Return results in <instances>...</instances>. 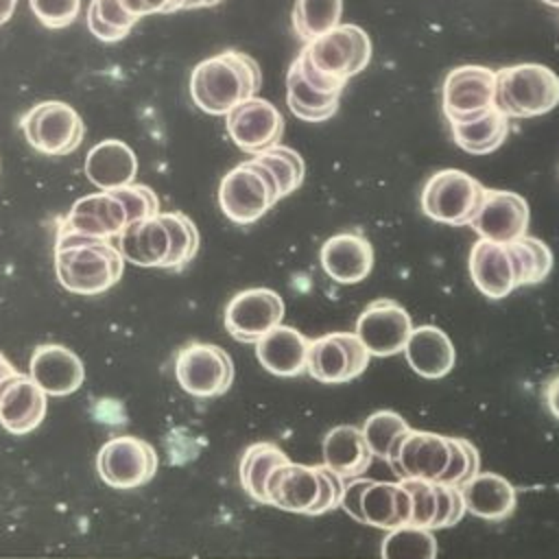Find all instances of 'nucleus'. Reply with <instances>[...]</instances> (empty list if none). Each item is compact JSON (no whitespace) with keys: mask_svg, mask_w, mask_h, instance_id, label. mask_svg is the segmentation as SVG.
I'll return each mask as SVG.
<instances>
[{"mask_svg":"<svg viewBox=\"0 0 559 559\" xmlns=\"http://www.w3.org/2000/svg\"><path fill=\"white\" fill-rule=\"evenodd\" d=\"M550 271L552 251L535 236H522L507 245L478 238L469 249L472 284L489 299H502L520 286L539 284Z\"/></svg>","mask_w":559,"mask_h":559,"instance_id":"obj_1","label":"nucleus"},{"mask_svg":"<svg viewBox=\"0 0 559 559\" xmlns=\"http://www.w3.org/2000/svg\"><path fill=\"white\" fill-rule=\"evenodd\" d=\"M159 212V197L144 183H131L118 190L85 194L57 223L55 236H81L94 240L118 238L131 223L151 218Z\"/></svg>","mask_w":559,"mask_h":559,"instance_id":"obj_2","label":"nucleus"},{"mask_svg":"<svg viewBox=\"0 0 559 559\" xmlns=\"http://www.w3.org/2000/svg\"><path fill=\"white\" fill-rule=\"evenodd\" d=\"M118 251L131 264L179 273L199 251V229L183 212H157L131 223L118 236Z\"/></svg>","mask_w":559,"mask_h":559,"instance_id":"obj_3","label":"nucleus"},{"mask_svg":"<svg viewBox=\"0 0 559 559\" xmlns=\"http://www.w3.org/2000/svg\"><path fill=\"white\" fill-rule=\"evenodd\" d=\"M262 85L258 61L242 50H223L199 61L190 74L192 103L210 116H227Z\"/></svg>","mask_w":559,"mask_h":559,"instance_id":"obj_4","label":"nucleus"},{"mask_svg":"<svg viewBox=\"0 0 559 559\" xmlns=\"http://www.w3.org/2000/svg\"><path fill=\"white\" fill-rule=\"evenodd\" d=\"M124 258L109 240L55 236V273L59 284L76 295H100L116 286Z\"/></svg>","mask_w":559,"mask_h":559,"instance_id":"obj_5","label":"nucleus"},{"mask_svg":"<svg viewBox=\"0 0 559 559\" xmlns=\"http://www.w3.org/2000/svg\"><path fill=\"white\" fill-rule=\"evenodd\" d=\"M559 105V76L542 63L496 70V107L507 118H535Z\"/></svg>","mask_w":559,"mask_h":559,"instance_id":"obj_6","label":"nucleus"},{"mask_svg":"<svg viewBox=\"0 0 559 559\" xmlns=\"http://www.w3.org/2000/svg\"><path fill=\"white\" fill-rule=\"evenodd\" d=\"M299 57L321 76L347 83L371 59V39L356 24H338L321 37L304 44Z\"/></svg>","mask_w":559,"mask_h":559,"instance_id":"obj_7","label":"nucleus"},{"mask_svg":"<svg viewBox=\"0 0 559 559\" xmlns=\"http://www.w3.org/2000/svg\"><path fill=\"white\" fill-rule=\"evenodd\" d=\"M280 199L282 197L275 179L253 157L227 170L218 186V205L223 214L236 225L255 223Z\"/></svg>","mask_w":559,"mask_h":559,"instance_id":"obj_8","label":"nucleus"},{"mask_svg":"<svg viewBox=\"0 0 559 559\" xmlns=\"http://www.w3.org/2000/svg\"><path fill=\"white\" fill-rule=\"evenodd\" d=\"M485 197V186L469 173L443 168L432 173L419 194L421 214L443 225H469Z\"/></svg>","mask_w":559,"mask_h":559,"instance_id":"obj_9","label":"nucleus"},{"mask_svg":"<svg viewBox=\"0 0 559 559\" xmlns=\"http://www.w3.org/2000/svg\"><path fill=\"white\" fill-rule=\"evenodd\" d=\"M26 142L44 155H70L85 138L83 118L63 100H44L33 105L20 118Z\"/></svg>","mask_w":559,"mask_h":559,"instance_id":"obj_10","label":"nucleus"},{"mask_svg":"<svg viewBox=\"0 0 559 559\" xmlns=\"http://www.w3.org/2000/svg\"><path fill=\"white\" fill-rule=\"evenodd\" d=\"M496 107V70L487 66H456L441 87V109L450 124H461Z\"/></svg>","mask_w":559,"mask_h":559,"instance_id":"obj_11","label":"nucleus"},{"mask_svg":"<svg viewBox=\"0 0 559 559\" xmlns=\"http://www.w3.org/2000/svg\"><path fill=\"white\" fill-rule=\"evenodd\" d=\"M175 378L194 397H216L231 386L234 362L218 345L188 343L177 352Z\"/></svg>","mask_w":559,"mask_h":559,"instance_id":"obj_12","label":"nucleus"},{"mask_svg":"<svg viewBox=\"0 0 559 559\" xmlns=\"http://www.w3.org/2000/svg\"><path fill=\"white\" fill-rule=\"evenodd\" d=\"M100 480L111 489H135L157 472V454L140 437L122 435L103 443L96 456Z\"/></svg>","mask_w":559,"mask_h":559,"instance_id":"obj_13","label":"nucleus"},{"mask_svg":"<svg viewBox=\"0 0 559 559\" xmlns=\"http://www.w3.org/2000/svg\"><path fill=\"white\" fill-rule=\"evenodd\" d=\"M386 463L400 480L439 483L450 463V437L411 428L393 443Z\"/></svg>","mask_w":559,"mask_h":559,"instance_id":"obj_14","label":"nucleus"},{"mask_svg":"<svg viewBox=\"0 0 559 559\" xmlns=\"http://www.w3.org/2000/svg\"><path fill=\"white\" fill-rule=\"evenodd\" d=\"M369 365V352L354 332H330L308 347L306 371L323 384H341L358 378Z\"/></svg>","mask_w":559,"mask_h":559,"instance_id":"obj_15","label":"nucleus"},{"mask_svg":"<svg viewBox=\"0 0 559 559\" xmlns=\"http://www.w3.org/2000/svg\"><path fill=\"white\" fill-rule=\"evenodd\" d=\"M284 319V299L271 288H247L225 306V330L238 343H258Z\"/></svg>","mask_w":559,"mask_h":559,"instance_id":"obj_16","label":"nucleus"},{"mask_svg":"<svg viewBox=\"0 0 559 559\" xmlns=\"http://www.w3.org/2000/svg\"><path fill=\"white\" fill-rule=\"evenodd\" d=\"M413 332L411 314L395 299L371 301L356 321V336L369 352V356H393L404 352Z\"/></svg>","mask_w":559,"mask_h":559,"instance_id":"obj_17","label":"nucleus"},{"mask_svg":"<svg viewBox=\"0 0 559 559\" xmlns=\"http://www.w3.org/2000/svg\"><path fill=\"white\" fill-rule=\"evenodd\" d=\"M225 118V127L234 144L251 155L277 146L284 135V116L271 100L260 96L245 100Z\"/></svg>","mask_w":559,"mask_h":559,"instance_id":"obj_18","label":"nucleus"},{"mask_svg":"<svg viewBox=\"0 0 559 559\" xmlns=\"http://www.w3.org/2000/svg\"><path fill=\"white\" fill-rule=\"evenodd\" d=\"M528 218L531 210L524 197L511 190L485 188L483 203L469 225L478 238L507 245L526 236Z\"/></svg>","mask_w":559,"mask_h":559,"instance_id":"obj_19","label":"nucleus"},{"mask_svg":"<svg viewBox=\"0 0 559 559\" xmlns=\"http://www.w3.org/2000/svg\"><path fill=\"white\" fill-rule=\"evenodd\" d=\"M31 380L52 397H63L74 393L85 378L81 358L57 343L37 345L28 362Z\"/></svg>","mask_w":559,"mask_h":559,"instance_id":"obj_20","label":"nucleus"},{"mask_svg":"<svg viewBox=\"0 0 559 559\" xmlns=\"http://www.w3.org/2000/svg\"><path fill=\"white\" fill-rule=\"evenodd\" d=\"M321 476L319 467L301 463L280 465L266 483V504L290 513H312L319 500Z\"/></svg>","mask_w":559,"mask_h":559,"instance_id":"obj_21","label":"nucleus"},{"mask_svg":"<svg viewBox=\"0 0 559 559\" xmlns=\"http://www.w3.org/2000/svg\"><path fill=\"white\" fill-rule=\"evenodd\" d=\"M46 393L31 376L15 373L0 386V424L11 435L35 430L46 417Z\"/></svg>","mask_w":559,"mask_h":559,"instance_id":"obj_22","label":"nucleus"},{"mask_svg":"<svg viewBox=\"0 0 559 559\" xmlns=\"http://www.w3.org/2000/svg\"><path fill=\"white\" fill-rule=\"evenodd\" d=\"M319 260L325 275L334 282L358 284L373 269V247L360 234L341 231L323 242Z\"/></svg>","mask_w":559,"mask_h":559,"instance_id":"obj_23","label":"nucleus"},{"mask_svg":"<svg viewBox=\"0 0 559 559\" xmlns=\"http://www.w3.org/2000/svg\"><path fill=\"white\" fill-rule=\"evenodd\" d=\"M85 177L98 190H118L135 183L138 157L122 140H103L85 155Z\"/></svg>","mask_w":559,"mask_h":559,"instance_id":"obj_24","label":"nucleus"},{"mask_svg":"<svg viewBox=\"0 0 559 559\" xmlns=\"http://www.w3.org/2000/svg\"><path fill=\"white\" fill-rule=\"evenodd\" d=\"M310 341L290 325H277L255 343L258 362L273 376L293 378L306 371Z\"/></svg>","mask_w":559,"mask_h":559,"instance_id":"obj_25","label":"nucleus"},{"mask_svg":"<svg viewBox=\"0 0 559 559\" xmlns=\"http://www.w3.org/2000/svg\"><path fill=\"white\" fill-rule=\"evenodd\" d=\"M404 356L411 369L428 380L448 376L456 360V352L450 336L437 325L413 328L404 347Z\"/></svg>","mask_w":559,"mask_h":559,"instance_id":"obj_26","label":"nucleus"},{"mask_svg":"<svg viewBox=\"0 0 559 559\" xmlns=\"http://www.w3.org/2000/svg\"><path fill=\"white\" fill-rule=\"evenodd\" d=\"M459 491L465 511L483 520H504L515 509V487L496 472H478Z\"/></svg>","mask_w":559,"mask_h":559,"instance_id":"obj_27","label":"nucleus"},{"mask_svg":"<svg viewBox=\"0 0 559 559\" xmlns=\"http://www.w3.org/2000/svg\"><path fill=\"white\" fill-rule=\"evenodd\" d=\"M362 524L393 531L411 522V496L400 480H369L362 491Z\"/></svg>","mask_w":559,"mask_h":559,"instance_id":"obj_28","label":"nucleus"},{"mask_svg":"<svg viewBox=\"0 0 559 559\" xmlns=\"http://www.w3.org/2000/svg\"><path fill=\"white\" fill-rule=\"evenodd\" d=\"M323 465L336 472L341 478H354L371 465V450L356 426H334L321 443Z\"/></svg>","mask_w":559,"mask_h":559,"instance_id":"obj_29","label":"nucleus"},{"mask_svg":"<svg viewBox=\"0 0 559 559\" xmlns=\"http://www.w3.org/2000/svg\"><path fill=\"white\" fill-rule=\"evenodd\" d=\"M452 140L459 148L472 155H487L500 148L511 131L509 118L498 109H489L478 118H472L461 124H450Z\"/></svg>","mask_w":559,"mask_h":559,"instance_id":"obj_30","label":"nucleus"},{"mask_svg":"<svg viewBox=\"0 0 559 559\" xmlns=\"http://www.w3.org/2000/svg\"><path fill=\"white\" fill-rule=\"evenodd\" d=\"M286 103L297 118L306 122H323L338 111L341 96L317 92L312 85H308L297 66L290 63L286 72Z\"/></svg>","mask_w":559,"mask_h":559,"instance_id":"obj_31","label":"nucleus"},{"mask_svg":"<svg viewBox=\"0 0 559 559\" xmlns=\"http://www.w3.org/2000/svg\"><path fill=\"white\" fill-rule=\"evenodd\" d=\"M290 459L273 443H253L240 459V485L258 502L266 504V483L271 474Z\"/></svg>","mask_w":559,"mask_h":559,"instance_id":"obj_32","label":"nucleus"},{"mask_svg":"<svg viewBox=\"0 0 559 559\" xmlns=\"http://www.w3.org/2000/svg\"><path fill=\"white\" fill-rule=\"evenodd\" d=\"M135 22L138 17L122 4V0H92L87 7V28L103 44L124 39Z\"/></svg>","mask_w":559,"mask_h":559,"instance_id":"obj_33","label":"nucleus"},{"mask_svg":"<svg viewBox=\"0 0 559 559\" xmlns=\"http://www.w3.org/2000/svg\"><path fill=\"white\" fill-rule=\"evenodd\" d=\"M343 0H297L293 9L295 35L308 44L341 24Z\"/></svg>","mask_w":559,"mask_h":559,"instance_id":"obj_34","label":"nucleus"},{"mask_svg":"<svg viewBox=\"0 0 559 559\" xmlns=\"http://www.w3.org/2000/svg\"><path fill=\"white\" fill-rule=\"evenodd\" d=\"M380 555L382 559H435L437 539L430 528L404 524L384 535Z\"/></svg>","mask_w":559,"mask_h":559,"instance_id":"obj_35","label":"nucleus"},{"mask_svg":"<svg viewBox=\"0 0 559 559\" xmlns=\"http://www.w3.org/2000/svg\"><path fill=\"white\" fill-rule=\"evenodd\" d=\"M253 159L271 173L282 199L288 197L290 192H295L304 181L306 166H304L301 155L295 148L277 144L273 148H266V151L253 155Z\"/></svg>","mask_w":559,"mask_h":559,"instance_id":"obj_36","label":"nucleus"},{"mask_svg":"<svg viewBox=\"0 0 559 559\" xmlns=\"http://www.w3.org/2000/svg\"><path fill=\"white\" fill-rule=\"evenodd\" d=\"M360 430H362V437H365L371 454L386 461L393 443L406 430H411V426L406 424V419L402 415H397L393 411H378L365 419Z\"/></svg>","mask_w":559,"mask_h":559,"instance_id":"obj_37","label":"nucleus"},{"mask_svg":"<svg viewBox=\"0 0 559 559\" xmlns=\"http://www.w3.org/2000/svg\"><path fill=\"white\" fill-rule=\"evenodd\" d=\"M478 472H480V456L476 445L463 437H450V463L439 483L461 487L463 483L474 478Z\"/></svg>","mask_w":559,"mask_h":559,"instance_id":"obj_38","label":"nucleus"},{"mask_svg":"<svg viewBox=\"0 0 559 559\" xmlns=\"http://www.w3.org/2000/svg\"><path fill=\"white\" fill-rule=\"evenodd\" d=\"M404 489L411 496V522L413 526L430 528L437 518V489L435 483L428 480H415V478H404L400 480Z\"/></svg>","mask_w":559,"mask_h":559,"instance_id":"obj_39","label":"nucleus"},{"mask_svg":"<svg viewBox=\"0 0 559 559\" xmlns=\"http://www.w3.org/2000/svg\"><path fill=\"white\" fill-rule=\"evenodd\" d=\"M28 4L46 28H66L81 11V0H28Z\"/></svg>","mask_w":559,"mask_h":559,"instance_id":"obj_40","label":"nucleus"},{"mask_svg":"<svg viewBox=\"0 0 559 559\" xmlns=\"http://www.w3.org/2000/svg\"><path fill=\"white\" fill-rule=\"evenodd\" d=\"M435 489H437V518H435L432 528L454 526L465 513V504H463L459 487L435 483Z\"/></svg>","mask_w":559,"mask_h":559,"instance_id":"obj_41","label":"nucleus"},{"mask_svg":"<svg viewBox=\"0 0 559 559\" xmlns=\"http://www.w3.org/2000/svg\"><path fill=\"white\" fill-rule=\"evenodd\" d=\"M317 467H319V476H321V491H319V500L312 507L310 515H319V513H325V511L338 507L343 485H345L336 472L328 469L325 465H317Z\"/></svg>","mask_w":559,"mask_h":559,"instance_id":"obj_42","label":"nucleus"},{"mask_svg":"<svg viewBox=\"0 0 559 559\" xmlns=\"http://www.w3.org/2000/svg\"><path fill=\"white\" fill-rule=\"evenodd\" d=\"M369 480L367 478H356V480H349L343 485V493H341V502L338 507L356 522L362 524V491L367 489Z\"/></svg>","mask_w":559,"mask_h":559,"instance_id":"obj_43","label":"nucleus"},{"mask_svg":"<svg viewBox=\"0 0 559 559\" xmlns=\"http://www.w3.org/2000/svg\"><path fill=\"white\" fill-rule=\"evenodd\" d=\"M122 4L140 20L151 13H173L183 9L186 0H122Z\"/></svg>","mask_w":559,"mask_h":559,"instance_id":"obj_44","label":"nucleus"},{"mask_svg":"<svg viewBox=\"0 0 559 559\" xmlns=\"http://www.w3.org/2000/svg\"><path fill=\"white\" fill-rule=\"evenodd\" d=\"M544 397H546V406L552 413V417L559 419V373L546 384Z\"/></svg>","mask_w":559,"mask_h":559,"instance_id":"obj_45","label":"nucleus"},{"mask_svg":"<svg viewBox=\"0 0 559 559\" xmlns=\"http://www.w3.org/2000/svg\"><path fill=\"white\" fill-rule=\"evenodd\" d=\"M17 7V0H0V26L7 24Z\"/></svg>","mask_w":559,"mask_h":559,"instance_id":"obj_46","label":"nucleus"},{"mask_svg":"<svg viewBox=\"0 0 559 559\" xmlns=\"http://www.w3.org/2000/svg\"><path fill=\"white\" fill-rule=\"evenodd\" d=\"M17 371H15V367L0 354V386L11 378V376H15Z\"/></svg>","mask_w":559,"mask_h":559,"instance_id":"obj_47","label":"nucleus"},{"mask_svg":"<svg viewBox=\"0 0 559 559\" xmlns=\"http://www.w3.org/2000/svg\"><path fill=\"white\" fill-rule=\"evenodd\" d=\"M223 0H186L183 9H205V7H216Z\"/></svg>","mask_w":559,"mask_h":559,"instance_id":"obj_48","label":"nucleus"},{"mask_svg":"<svg viewBox=\"0 0 559 559\" xmlns=\"http://www.w3.org/2000/svg\"><path fill=\"white\" fill-rule=\"evenodd\" d=\"M542 2H546V4H550V7H555V9H559V0H542Z\"/></svg>","mask_w":559,"mask_h":559,"instance_id":"obj_49","label":"nucleus"}]
</instances>
